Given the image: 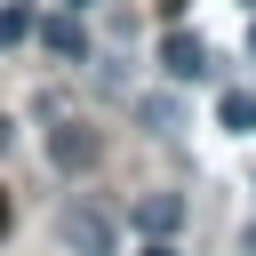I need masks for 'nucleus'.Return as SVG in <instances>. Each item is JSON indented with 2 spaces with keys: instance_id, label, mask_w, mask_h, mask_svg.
<instances>
[{
  "instance_id": "nucleus-11",
  "label": "nucleus",
  "mask_w": 256,
  "mask_h": 256,
  "mask_svg": "<svg viewBox=\"0 0 256 256\" xmlns=\"http://www.w3.org/2000/svg\"><path fill=\"white\" fill-rule=\"evenodd\" d=\"M0 232H8V200H0Z\"/></svg>"
},
{
  "instance_id": "nucleus-10",
  "label": "nucleus",
  "mask_w": 256,
  "mask_h": 256,
  "mask_svg": "<svg viewBox=\"0 0 256 256\" xmlns=\"http://www.w3.org/2000/svg\"><path fill=\"white\" fill-rule=\"evenodd\" d=\"M64 8H72V16H88V8H104V0H64Z\"/></svg>"
},
{
  "instance_id": "nucleus-3",
  "label": "nucleus",
  "mask_w": 256,
  "mask_h": 256,
  "mask_svg": "<svg viewBox=\"0 0 256 256\" xmlns=\"http://www.w3.org/2000/svg\"><path fill=\"white\" fill-rule=\"evenodd\" d=\"M32 40H40L48 56H64V64H88V32H80L72 16H32Z\"/></svg>"
},
{
  "instance_id": "nucleus-9",
  "label": "nucleus",
  "mask_w": 256,
  "mask_h": 256,
  "mask_svg": "<svg viewBox=\"0 0 256 256\" xmlns=\"http://www.w3.org/2000/svg\"><path fill=\"white\" fill-rule=\"evenodd\" d=\"M136 256H176V248H168V240H144V248H136Z\"/></svg>"
},
{
  "instance_id": "nucleus-1",
  "label": "nucleus",
  "mask_w": 256,
  "mask_h": 256,
  "mask_svg": "<svg viewBox=\"0 0 256 256\" xmlns=\"http://www.w3.org/2000/svg\"><path fill=\"white\" fill-rule=\"evenodd\" d=\"M48 160H56L64 176L96 168V128H88V120H56V128H48Z\"/></svg>"
},
{
  "instance_id": "nucleus-12",
  "label": "nucleus",
  "mask_w": 256,
  "mask_h": 256,
  "mask_svg": "<svg viewBox=\"0 0 256 256\" xmlns=\"http://www.w3.org/2000/svg\"><path fill=\"white\" fill-rule=\"evenodd\" d=\"M248 48H256V24H248Z\"/></svg>"
},
{
  "instance_id": "nucleus-4",
  "label": "nucleus",
  "mask_w": 256,
  "mask_h": 256,
  "mask_svg": "<svg viewBox=\"0 0 256 256\" xmlns=\"http://www.w3.org/2000/svg\"><path fill=\"white\" fill-rule=\"evenodd\" d=\"M64 240H72L80 256H112V216H96V208H64Z\"/></svg>"
},
{
  "instance_id": "nucleus-2",
  "label": "nucleus",
  "mask_w": 256,
  "mask_h": 256,
  "mask_svg": "<svg viewBox=\"0 0 256 256\" xmlns=\"http://www.w3.org/2000/svg\"><path fill=\"white\" fill-rule=\"evenodd\" d=\"M160 72H168V80H200V72H208V48H200V32L168 24V40H160Z\"/></svg>"
},
{
  "instance_id": "nucleus-8",
  "label": "nucleus",
  "mask_w": 256,
  "mask_h": 256,
  "mask_svg": "<svg viewBox=\"0 0 256 256\" xmlns=\"http://www.w3.org/2000/svg\"><path fill=\"white\" fill-rule=\"evenodd\" d=\"M32 40V0H0V48Z\"/></svg>"
},
{
  "instance_id": "nucleus-5",
  "label": "nucleus",
  "mask_w": 256,
  "mask_h": 256,
  "mask_svg": "<svg viewBox=\"0 0 256 256\" xmlns=\"http://www.w3.org/2000/svg\"><path fill=\"white\" fill-rule=\"evenodd\" d=\"M136 224H144L152 240H168V232L184 224V200H176V192H144V200H136Z\"/></svg>"
},
{
  "instance_id": "nucleus-7",
  "label": "nucleus",
  "mask_w": 256,
  "mask_h": 256,
  "mask_svg": "<svg viewBox=\"0 0 256 256\" xmlns=\"http://www.w3.org/2000/svg\"><path fill=\"white\" fill-rule=\"evenodd\" d=\"M136 112H144V128H152V136H176V128H184V104H176V96H144Z\"/></svg>"
},
{
  "instance_id": "nucleus-6",
  "label": "nucleus",
  "mask_w": 256,
  "mask_h": 256,
  "mask_svg": "<svg viewBox=\"0 0 256 256\" xmlns=\"http://www.w3.org/2000/svg\"><path fill=\"white\" fill-rule=\"evenodd\" d=\"M216 120H224V136H248V128H256V88H224Z\"/></svg>"
}]
</instances>
